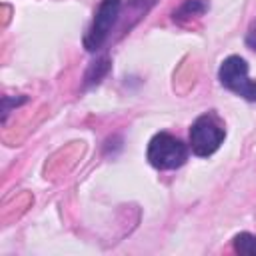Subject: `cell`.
<instances>
[{"label":"cell","mask_w":256,"mask_h":256,"mask_svg":"<svg viewBox=\"0 0 256 256\" xmlns=\"http://www.w3.org/2000/svg\"><path fill=\"white\" fill-rule=\"evenodd\" d=\"M224 138H226L224 124L214 112L198 116L190 126V148L200 158L214 154L224 142Z\"/></svg>","instance_id":"6da1fadb"},{"label":"cell","mask_w":256,"mask_h":256,"mask_svg":"<svg viewBox=\"0 0 256 256\" xmlns=\"http://www.w3.org/2000/svg\"><path fill=\"white\" fill-rule=\"evenodd\" d=\"M186 160L188 146L168 132L156 134L148 144V162L158 170H176L184 166Z\"/></svg>","instance_id":"7a4b0ae2"},{"label":"cell","mask_w":256,"mask_h":256,"mask_svg":"<svg viewBox=\"0 0 256 256\" xmlns=\"http://www.w3.org/2000/svg\"><path fill=\"white\" fill-rule=\"evenodd\" d=\"M220 84L248 102H256V82L248 78V64L240 56H228L218 72Z\"/></svg>","instance_id":"3957f363"},{"label":"cell","mask_w":256,"mask_h":256,"mask_svg":"<svg viewBox=\"0 0 256 256\" xmlns=\"http://www.w3.org/2000/svg\"><path fill=\"white\" fill-rule=\"evenodd\" d=\"M120 8H122L120 0H102L100 2L98 10H96V16H94V22H92L90 30L84 36V48L88 52H96L104 46V42L108 40L114 24L120 18Z\"/></svg>","instance_id":"277c9868"},{"label":"cell","mask_w":256,"mask_h":256,"mask_svg":"<svg viewBox=\"0 0 256 256\" xmlns=\"http://www.w3.org/2000/svg\"><path fill=\"white\" fill-rule=\"evenodd\" d=\"M206 10H208V2H206V0H186V2L174 12V22L182 24V22H186V20H192V18L202 16Z\"/></svg>","instance_id":"5b68a950"},{"label":"cell","mask_w":256,"mask_h":256,"mask_svg":"<svg viewBox=\"0 0 256 256\" xmlns=\"http://www.w3.org/2000/svg\"><path fill=\"white\" fill-rule=\"evenodd\" d=\"M108 70H110V60L106 56L100 58V60H96V62H92L90 68H88V72H86V76H84V86L90 88V86L98 84L108 74Z\"/></svg>","instance_id":"8992f818"},{"label":"cell","mask_w":256,"mask_h":256,"mask_svg":"<svg viewBox=\"0 0 256 256\" xmlns=\"http://www.w3.org/2000/svg\"><path fill=\"white\" fill-rule=\"evenodd\" d=\"M234 250L242 256H256V236L248 232H240L234 238Z\"/></svg>","instance_id":"52a82bcc"},{"label":"cell","mask_w":256,"mask_h":256,"mask_svg":"<svg viewBox=\"0 0 256 256\" xmlns=\"http://www.w3.org/2000/svg\"><path fill=\"white\" fill-rule=\"evenodd\" d=\"M246 46L248 48H252V50H256V20L250 24V28H248V34H246Z\"/></svg>","instance_id":"ba28073f"},{"label":"cell","mask_w":256,"mask_h":256,"mask_svg":"<svg viewBox=\"0 0 256 256\" xmlns=\"http://www.w3.org/2000/svg\"><path fill=\"white\" fill-rule=\"evenodd\" d=\"M22 102H26V98H24V96H22V98H18V100H14L12 104H14V106H18V104H22ZM8 112H10V100H8V98H4V118H6V114H8Z\"/></svg>","instance_id":"9c48e42d"}]
</instances>
